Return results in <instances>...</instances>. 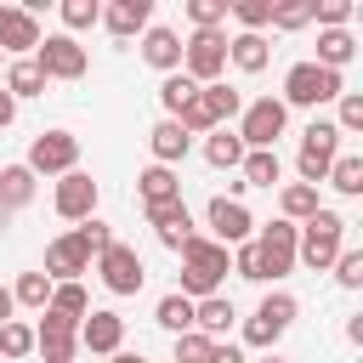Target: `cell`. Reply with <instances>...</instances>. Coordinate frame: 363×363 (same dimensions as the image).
I'll return each mask as SVG.
<instances>
[{
	"label": "cell",
	"mask_w": 363,
	"mask_h": 363,
	"mask_svg": "<svg viewBox=\"0 0 363 363\" xmlns=\"http://www.w3.org/2000/svg\"><path fill=\"white\" fill-rule=\"evenodd\" d=\"M227 272H233V250L193 233V238L182 244V289H176V295H187V301L221 295V278H227Z\"/></svg>",
	"instance_id": "cell-1"
},
{
	"label": "cell",
	"mask_w": 363,
	"mask_h": 363,
	"mask_svg": "<svg viewBox=\"0 0 363 363\" xmlns=\"http://www.w3.org/2000/svg\"><path fill=\"white\" fill-rule=\"evenodd\" d=\"M346 250V216L340 210H318L295 227V261L312 267V272H329L335 255Z\"/></svg>",
	"instance_id": "cell-2"
},
{
	"label": "cell",
	"mask_w": 363,
	"mask_h": 363,
	"mask_svg": "<svg viewBox=\"0 0 363 363\" xmlns=\"http://www.w3.org/2000/svg\"><path fill=\"white\" fill-rule=\"evenodd\" d=\"M182 74L193 85H216L227 74V28H193L182 40Z\"/></svg>",
	"instance_id": "cell-3"
},
{
	"label": "cell",
	"mask_w": 363,
	"mask_h": 363,
	"mask_svg": "<svg viewBox=\"0 0 363 363\" xmlns=\"http://www.w3.org/2000/svg\"><path fill=\"white\" fill-rule=\"evenodd\" d=\"M346 91V79L335 74V68H318V62H295L289 74H284V108H323V102H335Z\"/></svg>",
	"instance_id": "cell-4"
},
{
	"label": "cell",
	"mask_w": 363,
	"mask_h": 363,
	"mask_svg": "<svg viewBox=\"0 0 363 363\" xmlns=\"http://www.w3.org/2000/svg\"><path fill=\"white\" fill-rule=\"evenodd\" d=\"M295 318H301V301H295L289 289H272V295H261L255 318L244 323V346H255V352H272V346H278V335H284Z\"/></svg>",
	"instance_id": "cell-5"
},
{
	"label": "cell",
	"mask_w": 363,
	"mask_h": 363,
	"mask_svg": "<svg viewBox=\"0 0 363 363\" xmlns=\"http://www.w3.org/2000/svg\"><path fill=\"white\" fill-rule=\"evenodd\" d=\"M284 125H289V108H284L278 96H255V102H244V113H238V142H244V153H255V147H278Z\"/></svg>",
	"instance_id": "cell-6"
},
{
	"label": "cell",
	"mask_w": 363,
	"mask_h": 363,
	"mask_svg": "<svg viewBox=\"0 0 363 363\" xmlns=\"http://www.w3.org/2000/svg\"><path fill=\"white\" fill-rule=\"evenodd\" d=\"M335 153H340V130H335V119H312V125L301 130V153H295L301 182H306V187H318V182L329 176Z\"/></svg>",
	"instance_id": "cell-7"
},
{
	"label": "cell",
	"mask_w": 363,
	"mask_h": 363,
	"mask_svg": "<svg viewBox=\"0 0 363 363\" xmlns=\"http://www.w3.org/2000/svg\"><path fill=\"white\" fill-rule=\"evenodd\" d=\"M34 176H68L79 170V136L74 130H40L28 142V159H23Z\"/></svg>",
	"instance_id": "cell-8"
},
{
	"label": "cell",
	"mask_w": 363,
	"mask_h": 363,
	"mask_svg": "<svg viewBox=\"0 0 363 363\" xmlns=\"http://www.w3.org/2000/svg\"><path fill=\"white\" fill-rule=\"evenodd\" d=\"M34 68H40L45 79H85L91 57H85V45H79L74 34H45L40 51H34Z\"/></svg>",
	"instance_id": "cell-9"
},
{
	"label": "cell",
	"mask_w": 363,
	"mask_h": 363,
	"mask_svg": "<svg viewBox=\"0 0 363 363\" xmlns=\"http://www.w3.org/2000/svg\"><path fill=\"white\" fill-rule=\"evenodd\" d=\"M96 272H102V284H108V295H136L142 284H147V267H142V255L130 250V244H108L102 255H96Z\"/></svg>",
	"instance_id": "cell-10"
},
{
	"label": "cell",
	"mask_w": 363,
	"mask_h": 363,
	"mask_svg": "<svg viewBox=\"0 0 363 363\" xmlns=\"http://www.w3.org/2000/svg\"><path fill=\"white\" fill-rule=\"evenodd\" d=\"M96 199H102V187H96V176H85V170L57 176V187H51V204H57L62 221H85V216H96Z\"/></svg>",
	"instance_id": "cell-11"
},
{
	"label": "cell",
	"mask_w": 363,
	"mask_h": 363,
	"mask_svg": "<svg viewBox=\"0 0 363 363\" xmlns=\"http://www.w3.org/2000/svg\"><path fill=\"white\" fill-rule=\"evenodd\" d=\"M204 221H210V238H216V244H227V250L250 244V233H255V216L244 210V199H221V193L210 199Z\"/></svg>",
	"instance_id": "cell-12"
},
{
	"label": "cell",
	"mask_w": 363,
	"mask_h": 363,
	"mask_svg": "<svg viewBox=\"0 0 363 363\" xmlns=\"http://www.w3.org/2000/svg\"><path fill=\"white\" fill-rule=\"evenodd\" d=\"M250 244H255V255H261V278H284V272L295 267V227H289L284 216L267 221Z\"/></svg>",
	"instance_id": "cell-13"
},
{
	"label": "cell",
	"mask_w": 363,
	"mask_h": 363,
	"mask_svg": "<svg viewBox=\"0 0 363 363\" xmlns=\"http://www.w3.org/2000/svg\"><path fill=\"white\" fill-rule=\"evenodd\" d=\"M79 346H85L91 357H113V352H125V318L108 312V306L85 312V318H79Z\"/></svg>",
	"instance_id": "cell-14"
},
{
	"label": "cell",
	"mask_w": 363,
	"mask_h": 363,
	"mask_svg": "<svg viewBox=\"0 0 363 363\" xmlns=\"http://www.w3.org/2000/svg\"><path fill=\"white\" fill-rule=\"evenodd\" d=\"M51 284H79V272H91V255H85V244L74 238V233H62V238H51L45 244V267H40Z\"/></svg>",
	"instance_id": "cell-15"
},
{
	"label": "cell",
	"mask_w": 363,
	"mask_h": 363,
	"mask_svg": "<svg viewBox=\"0 0 363 363\" xmlns=\"http://www.w3.org/2000/svg\"><path fill=\"white\" fill-rule=\"evenodd\" d=\"M40 17H28L23 6H0V51H11V57H28V51H40Z\"/></svg>",
	"instance_id": "cell-16"
},
{
	"label": "cell",
	"mask_w": 363,
	"mask_h": 363,
	"mask_svg": "<svg viewBox=\"0 0 363 363\" xmlns=\"http://www.w3.org/2000/svg\"><path fill=\"white\" fill-rule=\"evenodd\" d=\"M147 227L159 233V244L164 250H176L182 255V244L193 238V216H187V204L182 199H170V204H147Z\"/></svg>",
	"instance_id": "cell-17"
},
{
	"label": "cell",
	"mask_w": 363,
	"mask_h": 363,
	"mask_svg": "<svg viewBox=\"0 0 363 363\" xmlns=\"http://www.w3.org/2000/svg\"><path fill=\"white\" fill-rule=\"evenodd\" d=\"M147 23H153V0H113V6H102V28L113 40H136V34H147Z\"/></svg>",
	"instance_id": "cell-18"
},
{
	"label": "cell",
	"mask_w": 363,
	"mask_h": 363,
	"mask_svg": "<svg viewBox=\"0 0 363 363\" xmlns=\"http://www.w3.org/2000/svg\"><path fill=\"white\" fill-rule=\"evenodd\" d=\"M142 57H147V68H159V74H182V34L164 28V23H147Z\"/></svg>",
	"instance_id": "cell-19"
},
{
	"label": "cell",
	"mask_w": 363,
	"mask_h": 363,
	"mask_svg": "<svg viewBox=\"0 0 363 363\" xmlns=\"http://www.w3.org/2000/svg\"><path fill=\"white\" fill-rule=\"evenodd\" d=\"M147 147H153V164H164V170H176L182 159H187V147H193V136L176 125V119H159L153 130H147Z\"/></svg>",
	"instance_id": "cell-20"
},
{
	"label": "cell",
	"mask_w": 363,
	"mask_h": 363,
	"mask_svg": "<svg viewBox=\"0 0 363 363\" xmlns=\"http://www.w3.org/2000/svg\"><path fill=\"white\" fill-rule=\"evenodd\" d=\"M227 62H233L238 74H261V68L272 62L267 34H227Z\"/></svg>",
	"instance_id": "cell-21"
},
{
	"label": "cell",
	"mask_w": 363,
	"mask_h": 363,
	"mask_svg": "<svg viewBox=\"0 0 363 363\" xmlns=\"http://www.w3.org/2000/svg\"><path fill=\"white\" fill-rule=\"evenodd\" d=\"M233 318H238V312H233L227 295H204V301H193V329L210 335V340H221V335L233 329Z\"/></svg>",
	"instance_id": "cell-22"
},
{
	"label": "cell",
	"mask_w": 363,
	"mask_h": 363,
	"mask_svg": "<svg viewBox=\"0 0 363 363\" xmlns=\"http://www.w3.org/2000/svg\"><path fill=\"white\" fill-rule=\"evenodd\" d=\"M28 204H34V170L28 164H6L0 170V216L28 210Z\"/></svg>",
	"instance_id": "cell-23"
},
{
	"label": "cell",
	"mask_w": 363,
	"mask_h": 363,
	"mask_svg": "<svg viewBox=\"0 0 363 363\" xmlns=\"http://www.w3.org/2000/svg\"><path fill=\"white\" fill-rule=\"evenodd\" d=\"M136 193H142V210H147V204H170V199H182V176L164 170V164H147V170L136 176Z\"/></svg>",
	"instance_id": "cell-24"
},
{
	"label": "cell",
	"mask_w": 363,
	"mask_h": 363,
	"mask_svg": "<svg viewBox=\"0 0 363 363\" xmlns=\"http://www.w3.org/2000/svg\"><path fill=\"white\" fill-rule=\"evenodd\" d=\"M278 210H284L289 227H301V221L318 216L323 204H318V187H306V182H278Z\"/></svg>",
	"instance_id": "cell-25"
},
{
	"label": "cell",
	"mask_w": 363,
	"mask_h": 363,
	"mask_svg": "<svg viewBox=\"0 0 363 363\" xmlns=\"http://www.w3.org/2000/svg\"><path fill=\"white\" fill-rule=\"evenodd\" d=\"M204 159H210L216 170H238V164H244V142H238V130H233V125H216V130L204 136Z\"/></svg>",
	"instance_id": "cell-26"
},
{
	"label": "cell",
	"mask_w": 363,
	"mask_h": 363,
	"mask_svg": "<svg viewBox=\"0 0 363 363\" xmlns=\"http://www.w3.org/2000/svg\"><path fill=\"white\" fill-rule=\"evenodd\" d=\"M352 57H357V40L346 28H318V68H335L340 74Z\"/></svg>",
	"instance_id": "cell-27"
},
{
	"label": "cell",
	"mask_w": 363,
	"mask_h": 363,
	"mask_svg": "<svg viewBox=\"0 0 363 363\" xmlns=\"http://www.w3.org/2000/svg\"><path fill=\"white\" fill-rule=\"evenodd\" d=\"M199 102H204V113H210L216 125H227V119H238V113H244V96H238L227 79H216V85H199Z\"/></svg>",
	"instance_id": "cell-28"
},
{
	"label": "cell",
	"mask_w": 363,
	"mask_h": 363,
	"mask_svg": "<svg viewBox=\"0 0 363 363\" xmlns=\"http://www.w3.org/2000/svg\"><path fill=\"white\" fill-rule=\"evenodd\" d=\"M244 187H278V176H284V159H278V147H255V153H244Z\"/></svg>",
	"instance_id": "cell-29"
},
{
	"label": "cell",
	"mask_w": 363,
	"mask_h": 363,
	"mask_svg": "<svg viewBox=\"0 0 363 363\" xmlns=\"http://www.w3.org/2000/svg\"><path fill=\"white\" fill-rule=\"evenodd\" d=\"M40 91H45V74L34 68V57H17V62L6 68V96L23 102V96H40Z\"/></svg>",
	"instance_id": "cell-30"
},
{
	"label": "cell",
	"mask_w": 363,
	"mask_h": 363,
	"mask_svg": "<svg viewBox=\"0 0 363 363\" xmlns=\"http://www.w3.org/2000/svg\"><path fill=\"white\" fill-rule=\"evenodd\" d=\"M335 193H346V199H357L363 193V153H335V164H329V176H323Z\"/></svg>",
	"instance_id": "cell-31"
},
{
	"label": "cell",
	"mask_w": 363,
	"mask_h": 363,
	"mask_svg": "<svg viewBox=\"0 0 363 363\" xmlns=\"http://www.w3.org/2000/svg\"><path fill=\"white\" fill-rule=\"evenodd\" d=\"M153 323H159V329H170V335H187V329H193V301H187V295H176V289H170V295H159Z\"/></svg>",
	"instance_id": "cell-32"
},
{
	"label": "cell",
	"mask_w": 363,
	"mask_h": 363,
	"mask_svg": "<svg viewBox=\"0 0 363 363\" xmlns=\"http://www.w3.org/2000/svg\"><path fill=\"white\" fill-rule=\"evenodd\" d=\"M28 352H34V323H23V318L0 323V363H23Z\"/></svg>",
	"instance_id": "cell-33"
},
{
	"label": "cell",
	"mask_w": 363,
	"mask_h": 363,
	"mask_svg": "<svg viewBox=\"0 0 363 363\" xmlns=\"http://www.w3.org/2000/svg\"><path fill=\"white\" fill-rule=\"evenodd\" d=\"M193 96H199V85H193L187 74H164V79H159V108H164V119H176Z\"/></svg>",
	"instance_id": "cell-34"
},
{
	"label": "cell",
	"mask_w": 363,
	"mask_h": 363,
	"mask_svg": "<svg viewBox=\"0 0 363 363\" xmlns=\"http://www.w3.org/2000/svg\"><path fill=\"white\" fill-rule=\"evenodd\" d=\"M11 301L28 306V312H45V301H51V278H45V272H23V278L11 284Z\"/></svg>",
	"instance_id": "cell-35"
},
{
	"label": "cell",
	"mask_w": 363,
	"mask_h": 363,
	"mask_svg": "<svg viewBox=\"0 0 363 363\" xmlns=\"http://www.w3.org/2000/svg\"><path fill=\"white\" fill-rule=\"evenodd\" d=\"M45 306L62 312V318H85L91 312V295H85V284H51V301Z\"/></svg>",
	"instance_id": "cell-36"
},
{
	"label": "cell",
	"mask_w": 363,
	"mask_h": 363,
	"mask_svg": "<svg viewBox=\"0 0 363 363\" xmlns=\"http://www.w3.org/2000/svg\"><path fill=\"white\" fill-rule=\"evenodd\" d=\"M62 34H79V28H96L102 23V6L96 0H62Z\"/></svg>",
	"instance_id": "cell-37"
},
{
	"label": "cell",
	"mask_w": 363,
	"mask_h": 363,
	"mask_svg": "<svg viewBox=\"0 0 363 363\" xmlns=\"http://www.w3.org/2000/svg\"><path fill=\"white\" fill-rule=\"evenodd\" d=\"M227 17H238V34H261L272 23V0H238L227 6Z\"/></svg>",
	"instance_id": "cell-38"
},
{
	"label": "cell",
	"mask_w": 363,
	"mask_h": 363,
	"mask_svg": "<svg viewBox=\"0 0 363 363\" xmlns=\"http://www.w3.org/2000/svg\"><path fill=\"white\" fill-rule=\"evenodd\" d=\"M74 238H79V244H85V255H91V261H96V255H102V250H108V244H113V227H108V221H102V216H85V221H79V227H74Z\"/></svg>",
	"instance_id": "cell-39"
},
{
	"label": "cell",
	"mask_w": 363,
	"mask_h": 363,
	"mask_svg": "<svg viewBox=\"0 0 363 363\" xmlns=\"http://www.w3.org/2000/svg\"><path fill=\"white\" fill-rule=\"evenodd\" d=\"M193 28H227V0H187Z\"/></svg>",
	"instance_id": "cell-40"
},
{
	"label": "cell",
	"mask_w": 363,
	"mask_h": 363,
	"mask_svg": "<svg viewBox=\"0 0 363 363\" xmlns=\"http://www.w3.org/2000/svg\"><path fill=\"white\" fill-rule=\"evenodd\" d=\"M306 23H312V0H284V6H272V23L267 28H284L289 34V28H306Z\"/></svg>",
	"instance_id": "cell-41"
},
{
	"label": "cell",
	"mask_w": 363,
	"mask_h": 363,
	"mask_svg": "<svg viewBox=\"0 0 363 363\" xmlns=\"http://www.w3.org/2000/svg\"><path fill=\"white\" fill-rule=\"evenodd\" d=\"M335 102H340V108H335V130H340V136L363 130V96H357V91H340Z\"/></svg>",
	"instance_id": "cell-42"
},
{
	"label": "cell",
	"mask_w": 363,
	"mask_h": 363,
	"mask_svg": "<svg viewBox=\"0 0 363 363\" xmlns=\"http://www.w3.org/2000/svg\"><path fill=\"white\" fill-rule=\"evenodd\" d=\"M210 352H216V340H210V335H199V329L176 335V363H210Z\"/></svg>",
	"instance_id": "cell-43"
},
{
	"label": "cell",
	"mask_w": 363,
	"mask_h": 363,
	"mask_svg": "<svg viewBox=\"0 0 363 363\" xmlns=\"http://www.w3.org/2000/svg\"><path fill=\"white\" fill-rule=\"evenodd\" d=\"M312 23L318 28H346L352 23V0H312Z\"/></svg>",
	"instance_id": "cell-44"
},
{
	"label": "cell",
	"mask_w": 363,
	"mask_h": 363,
	"mask_svg": "<svg viewBox=\"0 0 363 363\" xmlns=\"http://www.w3.org/2000/svg\"><path fill=\"white\" fill-rule=\"evenodd\" d=\"M335 284L340 289H363V250H340L335 255Z\"/></svg>",
	"instance_id": "cell-45"
},
{
	"label": "cell",
	"mask_w": 363,
	"mask_h": 363,
	"mask_svg": "<svg viewBox=\"0 0 363 363\" xmlns=\"http://www.w3.org/2000/svg\"><path fill=\"white\" fill-rule=\"evenodd\" d=\"M233 272H238L244 284H267V278H261V255H255V244H238V250H233Z\"/></svg>",
	"instance_id": "cell-46"
},
{
	"label": "cell",
	"mask_w": 363,
	"mask_h": 363,
	"mask_svg": "<svg viewBox=\"0 0 363 363\" xmlns=\"http://www.w3.org/2000/svg\"><path fill=\"white\" fill-rule=\"evenodd\" d=\"M210 363H250V357H244V346H233V340L221 346V340H216V352H210Z\"/></svg>",
	"instance_id": "cell-47"
},
{
	"label": "cell",
	"mask_w": 363,
	"mask_h": 363,
	"mask_svg": "<svg viewBox=\"0 0 363 363\" xmlns=\"http://www.w3.org/2000/svg\"><path fill=\"white\" fill-rule=\"evenodd\" d=\"M11 119H17V102H11V96H6V85H0V130H6Z\"/></svg>",
	"instance_id": "cell-48"
},
{
	"label": "cell",
	"mask_w": 363,
	"mask_h": 363,
	"mask_svg": "<svg viewBox=\"0 0 363 363\" xmlns=\"http://www.w3.org/2000/svg\"><path fill=\"white\" fill-rule=\"evenodd\" d=\"M108 363H147V357H142V352H113Z\"/></svg>",
	"instance_id": "cell-49"
},
{
	"label": "cell",
	"mask_w": 363,
	"mask_h": 363,
	"mask_svg": "<svg viewBox=\"0 0 363 363\" xmlns=\"http://www.w3.org/2000/svg\"><path fill=\"white\" fill-rule=\"evenodd\" d=\"M255 363H289V357H278V352H267V357H255Z\"/></svg>",
	"instance_id": "cell-50"
}]
</instances>
